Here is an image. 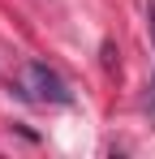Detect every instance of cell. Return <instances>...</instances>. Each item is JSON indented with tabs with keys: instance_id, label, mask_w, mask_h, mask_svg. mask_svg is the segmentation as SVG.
I'll return each instance as SVG.
<instances>
[{
	"instance_id": "obj_1",
	"label": "cell",
	"mask_w": 155,
	"mask_h": 159,
	"mask_svg": "<svg viewBox=\"0 0 155 159\" xmlns=\"http://www.w3.org/2000/svg\"><path fill=\"white\" fill-rule=\"evenodd\" d=\"M17 95H22L26 103H39V107H69L73 103L69 82L60 78L52 65H43V60H26L22 65V73H17Z\"/></svg>"
},
{
	"instance_id": "obj_2",
	"label": "cell",
	"mask_w": 155,
	"mask_h": 159,
	"mask_svg": "<svg viewBox=\"0 0 155 159\" xmlns=\"http://www.w3.org/2000/svg\"><path fill=\"white\" fill-rule=\"evenodd\" d=\"M151 34H155V0H151ZM151 107H155V90H151Z\"/></svg>"
}]
</instances>
